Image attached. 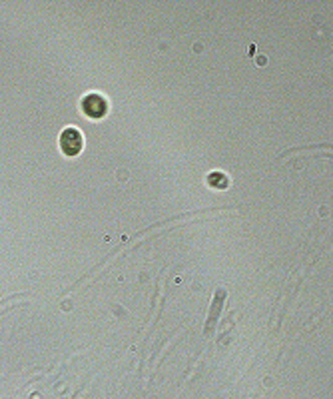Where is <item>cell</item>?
Segmentation results:
<instances>
[{
	"mask_svg": "<svg viewBox=\"0 0 333 399\" xmlns=\"http://www.w3.org/2000/svg\"><path fill=\"white\" fill-rule=\"evenodd\" d=\"M58 144L66 156H78L84 148V136L78 128H64L60 138H58Z\"/></svg>",
	"mask_w": 333,
	"mask_h": 399,
	"instance_id": "obj_1",
	"label": "cell"
},
{
	"mask_svg": "<svg viewBox=\"0 0 333 399\" xmlns=\"http://www.w3.org/2000/svg\"><path fill=\"white\" fill-rule=\"evenodd\" d=\"M82 110L90 118H102L108 112V102L100 94H86L82 98Z\"/></svg>",
	"mask_w": 333,
	"mask_h": 399,
	"instance_id": "obj_2",
	"label": "cell"
},
{
	"mask_svg": "<svg viewBox=\"0 0 333 399\" xmlns=\"http://www.w3.org/2000/svg\"><path fill=\"white\" fill-rule=\"evenodd\" d=\"M208 184L214 188H226L228 186V176L224 172H211L208 176Z\"/></svg>",
	"mask_w": 333,
	"mask_h": 399,
	"instance_id": "obj_3",
	"label": "cell"
}]
</instances>
